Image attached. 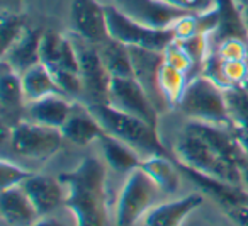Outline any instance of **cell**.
I'll list each match as a JSON object with an SVG mask.
<instances>
[{
  "label": "cell",
  "mask_w": 248,
  "mask_h": 226,
  "mask_svg": "<svg viewBox=\"0 0 248 226\" xmlns=\"http://www.w3.org/2000/svg\"><path fill=\"white\" fill-rule=\"evenodd\" d=\"M21 187L26 191L36 209L41 216L53 214L60 206L65 204V185L63 182L49 175H36L31 174Z\"/></svg>",
  "instance_id": "obj_17"
},
{
  "label": "cell",
  "mask_w": 248,
  "mask_h": 226,
  "mask_svg": "<svg viewBox=\"0 0 248 226\" xmlns=\"http://www.w3.org/2000/svg\"><path fill=\"white\" fill-rule=\"evenodd\" d=\"M175 109H179V113L192 123L231 128L224 89L204 73H199L189 80Z\"/></svg>",
  "instance_id": "obj_4"
},
{
  "label": "cell",
  "mask_w": 248,
  "mask_h": 226,
  "mask_svg": "<svg viewBox=\"0 0 248 226\" xmlns=\"http://www.w3.org/2000/svg\"><path fill=\"white\" fill-rule=\"evenodd\" d=\"M107 28L110 38L124 43L126 46H140V48L163 51L175 39L172 29H152L143 24L131 21L110 2H106Z\"/></svg>",
  "instance_id": "obj_8"
},
{
  "label": "cell",
  "mask_w": 248,
  "mask_h": 226,
  "mask_svg": "<svg viewBox=\"0 0 248 226\" xmlns=\"http://www.w3.org/2000/svg\"><path fill=\"white\" fill-rule=\"evenodd\" d=\"M24 0H2V11L4 12H16L19 14Z\"/></svg>",
  "instance_id": "obj_35"
},
{
  "label": "cell",
  "mask_w": 248,
  "mask_h": 226,
  "mask_svg": "<svg viewBox=\"0 0 248 226\" xmlns=\"http://www.w3.org/2000/svg\"><path fill=\"white\" fill-rule=\"evenodd\" d=\"M43 36H45V29L26 26L22 34L5 51H2V63L9 65L19 75H22L31 66L41 63Z\"/></svg>",
  "instance_id": "obj_16"
},
{
  "label": "cell",
  "mask_w": 248,
  "mask_h": 226,
  "mask_svg": "<svg viewBox=\"0 0 248 226\" xmlns=\"http://www.w3.org/2000/svg\"><path fill=\"white\" fill-rule=\"evenodd\" d=\"M87 107L100 123L104 133L129 145L143 158L153 157V155H169L162 140L158 138L156 126L140 117L121 113L109 104H97V106Z\"/></svg>",
  "instance_id": "obj_2"
},
{
  "label": "cell",
  "mask_w": 248,
  "mask_h": 226,
  "mask_svg": "<svg viewBox=\"0 0 248 226\" xmlns=\"http://www.w3.org/2000/svg\"><path fill=\"white\" fill-rule=\"evenodd\" d=\"M231 128L248 155V85L224 89Z\"/></svg>",
  "instance_id": "obj_24"
},
{
  "label": "cell",
  "mask_w": 248,
  "mask_h": 226,
  "mask_svg": "<svg viewBox=\"0 0 248 226\" xmlns=\"http://www.w3.org/2000/svg\"><path fill=\"white\" fill-rule=\"evenodd\" d=\"M4 226H7V225H4Z\"/></svg>",
  "instance_id": "obj_40"
},
{
  "label": "cell",
  "mask_w": 248,
  "mask_h": 226,
  "mask_svg": "<svg viewBox=\"0 0 248 226\" xmlns=\"http://www.w3.org/2000/svg\"><path fill=\"white\" fill-rule=\"evenodd\" d=\"M73 41L78 58V75L82 80V102L85 106H97V104L109 102V89L112 77L107 72L99 49L92 43L78 38L73 32H68Z\"/></svg>",
  "instance_id": "obj_7"
},
{
  "label": "cell",
  "mask_w": 248,
  "mask_h": 226,
  "mask_svg": "<svg viewBox=\"0 0 248 226\" xmlns=\"http://www.w3.org/2000/svg\"><path fill=\"white\" fill-rule=\"evenodd\" d=\"M163 60H165V63L172 65L173 68L186 72L190 79H192V77H196V68H194L192 60H190L189 55L184 51V48L179 45V41H177V39H173V41L170 43L165 49H163Z\"/></svg>",
  "instance_id": "obj_28"
},
{
  "label": "cell",
  "mask_w": 248,
  "mask_h": 226,
  "mask_svg": "<svg viewBox=\"0 0 248 226\" xmlns=\"http://www.w3.org/2000/svg\"><path fill=\"white\" fill-rule=\"evenodd\" d=\"M234 4L240 9H243V7H248V0H234Z\"/></svg>",
  "instance_id": "obj_38"
},
{
  "label": "cell",
  "mask_w": 248,
  "mask_h": 226,
  "mask_svg": "<svg viewBox=\"0 0 248 226\" xmlns=\"http://www.w3.org/2000/svg\"><path fill=\"white\" fill-rule=\"evenodd\" d=\"M184 226H221V225H214L211 219H202L197 214V211H194L192 214L189 216V219L184 223Z\"/></svg>",
  "instance_id": "obj_34"
},
{
  "label": "cell",
  "mask_w": 248,
  "mask_h": 226,
  "mask_svg": "<svg viewBox=\"0 0 248 226\" xmlns=\"http://www.w3.org/2000/svg\"><path fill=\"white\" fill-rule=\"evenodd\" d=\"M228 218L236 226H248V204H234L226 208Z\"/></svg>",
  "instance_id": "obj_32"
},
{
  "label": "cell",
  "mask_w": 248,
  "mask_h": 226,
  "mask_svg": "<svg viewBox=\"0 0 248 226\" xmlns=\"http://www.w3.org/2000/svg\"><path fill=\"white\" fill-rule=\"evenodd\" d=\"M97 49L112 79H135L129 48L124 43L109 36L104 43L97 45Z\"/></svg>",
  "instance_id": "obj_25"
},
{
  "label": "cell",
  "mask_w": 248,
  "mask_h": 226,
  "mask_svg": "<svg viewBox=\"0 0 248 226\" xmlns=\"http://www.w3.org/2000/svg\"><path fill=\"white\" fill-rule=\"evenodd\" d=\"M97 143L100 146V158L114 172L129 174L135 168L141 167L143 157L136 150H133L129 145L123 143V141L116 140V138L109 136L106 133L102 134V138Z\"/></svg>",
  "instance_id": "obj_21"
},
{
  "label": "cell",
  "mask_w": 248,
  "mask_h": 226,
  "mask_svg": "<svg viewBox=\"0 0 248 226\" xmlns=\"http://www.w3.org/2000/svg\"><path fill=\"white\" fill-rule=\"evenodd\" d=\"M26 102L21 75L2 63L0 68V117L2 129H12L26 119Z\"/></svg>",
  "instance_id": "obj_13"
},
{
  "label": "cell",
  "mask_w": 248,
  "mask_h": 226,
  "mask_svg": "<svg viewBox=\"0 0 248 226\" xmlns=\"http://www.w3.org/2000/svg\"><path fill=\"white\" fill-rule=\"evenodd\" d=\"M32 226H70V225L63 218H60V216L46 214V216H41Z\"/></svg>",
  "instance_id": "obj_33"
},
{
  "label": "cell",
  "mask_w": 248,
  "mask_h": 226,
  "mask_svg": "<svg viewBox=\"0 0 248 226\" xmlns=\"http://www.w3.org/2000/svg\"><path fill=\"white\" fill-rule=\"evenodd\" d=\"M241 17H243V24L245 29H247V38H248V7L241 9Z\"/></svg>",
  "instance_id": "obj_37"
},
{
  "label": "cell",
  "mask_w": 248,
  "mask_h": 226,
  "mask_svg": "<svg viewBox=\"0 0 248 226\" xmlns=\"http://www.w3.org/2000/svg\"><path fill=\"white\" fill-rule=\"evenodd\" d=\"M189 80H190V77L187 75L186 72L173 68L169 63L163 62V65L160 66L158 85L170 107H177V104H179V100H180V97H182Z\"/></svg>",
  "instance_id": "obj_26"
},
{
  "label": "cell",
  "mask_w": 248,
  "mask_h": 226,
  "mask_svg": "<svg viewBox=\"0 0 248 226\" xmlns=\"http://www.w3.org/2000/svg\"><path fill=\"white\" fill-rule=\"evenodd\" d=\"M4 148L9 146L12 155L31 161H46L62 148V129L43 126L32 121H22L12 129H2Z\"/></svg>",
  "instance_id": "obj_6"
},
{
  "label": "cell",
  "mask_w": 248,
  "mask_h": 226,
  "mask_svg": "<svg viewBox=\"0 0 248 226\" xmlns=\"http://www.w3.org/2000/svg\"><path fill=\"white\" fill-rule=\"evenodd\" d=\"M126 17L152 29H172L187 12L165 4L162 0H112Z\"/></svg>",
  "instance_id": "obj_10"
},
{
  "label": "cell",
  "mask_w": 248,
  "mask_h": 226,
  "mask_svg": "<svg viewBox=\"0 0 248 226\" xmlns=\"http://www.w3.org/2000/svg\"><path fill=\"white\" fill-rule=\"evenodd\" d=\"M77 102L78 100H73L66 96H62V94L45 97V99L28 104L24 121H32V123L43 124V126L62 129L70 114L73 113V107Z\"/></svg>",
  "instance_id": "obj_20"
},
{
  "label": "cell",
  "mask_w": 248,
  "mask_h": 226,
  "mask_svg": "<svg viewBox=\"0 0 248 226\" xmlns=\"http://www.w3.org/2000/svg\"><path fill=\"white\" fill-rule=\"evenodd\" d=\"M72 31L92 45H100L109 38L106 4L100 0H73L70 11Z\"/></svg>",
  "instance_id": "obj_12"
},
{
  "label": "cell",
  "mask_w": 248,
  "mask_h": 226,
  "mask_svg": "<svg viewBox=\"0 0 248 226\" xmlns=\"http://www.w3.org/2000/svg\"><path fill=\"white\" fill-rule=\"evenodd\" d=\"M241 187L248 194V160L243 165V168H241Z\"/></svg>",
  "instance_id": "obj_36"
},
{
  "label": "cell",
  "mask_w": 248,
  "mask_h": 226,
  "mask_svg": "<svg viewBox=\"0 0 248 226\" xmlns=\"http://www.w3.org/2000/svg\"><path fill=\"white\" fill-rule=\"evenodd\" d=\"M206 195L201 192H190L182 197L158 202L145 214L140 226H184L194 211L204 206Z\"/></svg>",
  "instance_id": "obj_14"
},
{
  "label": "cell",
  "mask_w": 248,
  "mask_h": 226,
  "mask_svg": "<svg viewBox=\"0 0 248 226\" xmlns=\"http://www.w3.org/2000/svg\"><path fill=\"white\" fill-rule=\"evenodd\" d=\"M107 2H112V0H107Z\"/></svg>",
  "instance_id": "obj_39"
},
{
  "label": "cell",
  "mask_w": 248,
  "mask_h": 226,
  "mask_svg": "<svg viewBox=\"0 0 248 226\" xmlns=\"http://www.w3.org/2000/svg\"><path fill=\"white\" fill-rule=\"evenodd\" d=\"M141 168L156 182L165 195L175 194L180 189L182 174H180V165L177 160H172L170 155H153L146 157L141 161Z\"/></svg>",
  "instance_id": "obj_22"
},
{
  "label": "cell",
  "mask_w": 248,
  "mask_h": 226,
  "mask_svg": "<svg viewBox=\"0 0 248 226\" xmlns=\"http://www.w3.org/2000/svg\"><path fill=\"white\" fill-rule=\"evenodd\" d=\"M2 223L7 226H32L39 218V211L21 185L2 189L0 197Z\"/></svg>",
  "instance_id": "obj_18"
},
{
  "label": "cell",
  "mask_w": 248,
  "mask_h": 226,
  "mask_svg": "<svg viewBox=\"0 0 248 226\" xmlns=\"http://www.w3.org/2000/svg\"><path fill=\"white\" fill-rule=\"evenodd\" d=\"M65 185V206L75 226H109L107 165L87 155L73 170L60 175Z\"/></svg>",
  "instance_id": "obj_1"
},
{
  "label": "cell",
  "mask_w": 248,
  "mask_h": 226,
  "mask_svg": "<svg viewBox=\"0 0 248 226\" xmlns=\"http://www.w3.org/2000/svg\"><path fill=\"white\" fill-rule=\"evenodd\" d=\"M0 175H2V189H7L21 185L31 175V172L19 167L16 161H9V158L4 157L0 163Z\"/></svg>",
  "instance_id": "obj_30"
},
{
  "label": "cell",
  "mask_w": 248,
  "mask_h": 226,
  "mask_svg": "<svg viewBox=\"0 0 248 226\" xmlns=\"http://www.w3.org/2000/svg\"><path fill=\"white\" fill-rule=\"evenodd\" d=\"M21 82L28 104L36 102V100L45 99V97L49 96H56V94L65 96L62 92V89H60V85L56 83L53 73L43 63H38V65L26 70L21 75Z\"/></svg>",
  "instance_id": "obj_23"
},
{
  "label": "cell",
  "mask_w": 248,
  "mask_h": 226,
  "mask_svg": "<svg viewBox=\"0 0 248 226\" xmlns=\"http://www.w3.org/2000/svg\"><path fill=\"white\" fill-rule=\"evenodd\" d=\"M26 24L19 17V14L2 11V51H5L22 34Z\"/></svg>",
  "instance_id": "obj_29"
},
{
  "label": "cell",
  "mask_w": 248,
  "mask_h": 226,
  "mask_svg": "<svg viewBox=\"0 0 248 226\" xmlns=\"http://www.w3.org/2000/svg\"><path fill=\"white\" fill-rule=\"evenodd\" d=\"M62 134L65 141H70L75 146L85 148L92 143H97L102 138L104 129L95 116L89 111V107L83 102H77L73 113L63 124Z\"/></svg>",
  "instance_id": "obj_19"
},
{
  "label": "cell",
  "mask_w": 248,
  "mask_h": 226,
  "mask_svg": "<svg viewBox=\"0 0 248 226\" xmlns=\"http://www.w3.org/2000/svg\"><path fill=\"white\" fill-rule=\"evenodd\" d=\"M211 51L219 60H248V39L226 38L211 45Z\"/></svg>",
  "instance_id": "obj_27"
},
{
  "label": "cell",
  "mask_w": 248,
  "mask_h": 226,
  "mask_svg": "<svg viewBox=\"0 0 248 226\" xmlns=\"http://www.w3.org/2000/svg\"><path fill=\"white\" fill-rule=\"evenodd\" d=\"M173 157L180 167L241 187V167L219 155L187 126L173 143Z\"/></svg>",
  "instance_id": "obj_3"
},
{
  "label": "cell",
  "mask_w": 248,
  "mask_h": 226,
  "mask_svg": "<svg viewBox=\"0 0 248 226\" xmlns=\"http://www.w3.org/2000/svg\"><path fill=\"white\" fill-rule=\"evenodd\" d=\"M129 55H131L133 63V77L148 94L150 100L153 102L155 109L158 113L170 109L169 102L163 97L162 90L158 85V72L160 66L163 65V51H155V49L140 48V46H128Z\"/></svg>",
  "instance_id": "obj_11"
},
{
  "label": "cell",
  "mask_w": 248,
  "mask_h": 226,
  "mask_svg": "<svg viewBox=\"0 0 248 226\" xmlns=\"http://www.w3.org/2000/svg\"><path fill=\"white\" fill-rule=\"evenodd\" d=\"M107 104L116 107L121 113L140 117L153 126H156L158 123L160 113L155 109L148 94L135 79H112Z\"/></svg>",
  "instance_id": "obj_9"
},
{
  "label": "cell",
  "mask_w": 248,
  "mask_h": 226,
  "mask_svg": "<svg viewBox=\"0 0 248 226\" xmlns=\"http://www.w3.org/2000/svg\"><path fill=\"white\" fill-rule=\"evenodd\" d=\"M162 2L187 14H207L216 9V0H162Z\"/></svg>",
  "instance_id": "obj_31"
},
{
  "label": "cell",
  "mask_w": 248,
  "mask_h": 226,
  "mask_svg": "<svg viewBox=\"0 0 248 226\" xmlns=\"http://www.w3.org/2000/svg\"><path fill=\"white\" fill-rule=\"evenodd\" d=\"M162 195H165L163 191L141 167L126 174L116 201V226L140 225L146 212L158 204Z\"/></svg>",
  "instance_id": "obj_5"
},
{
  "label": "cell",
  "mask_w": 248,
  "mask_h": 226,
  "mask_svg": "<svg viewBox=\"0 0 248 226\" xmlns=\"http://www.w3.org/2000/svg\"><path fill=\"white\" fill-rule=\"evenodd\" d=\"M41 63L53 75L62 72L78 73V58L70 34L45 31L41 41Z\"/></svg>",
  "instance_id": "obj_15"
}]
</instances>
